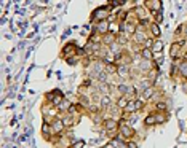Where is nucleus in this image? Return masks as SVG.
<instances>
[{
  "label": "nucleus",
  "mask_w": 187,
  "mask_h": 148,
  "mask_svg": "<svg viewBox=\"0 0 187 148\" xmlns=\"http://www.w3.org/2000/svg\"><path fill=\"white\" fill-rule=\"evenodd\" d=\"M128 146L130 148H136V143H128Z\"/></svg>",
  "instance_id": "bb28decb"
},
{
  "label": "nucleus",
  "mask_w": 187,
  "mask_h": 148,
  "mask_svg": "<svg viewBox=\"0 0 187 148\" xmlns=\"http://www.w3.org/2000/svg\"><path fill=\"white\" fill-rule=\"evenodd\" d=\"M157 121H155V116L154 115H150V116H147L146 118V124H147V126H150V124H155Z\"/></svg>",
  "instance_id": "9d476101"
},
{
  "label": "nucleus",
  "mask_w": 187,
  "mask_h": 148,
  "mask_svg": "<svg viewBox=\"0 0 187 148\" xmlns=\"http://www.w3.org/2000/svg\"><path fill=\"white\" fill-rule=\"evenodd\" d=\"M136 40H138V42H143V40H144V33L143 32H136Z\"/></svg>",
  "instance_id": "f3484780"
},
{
  "label": "nucleus",
  "mask_w": 187,
  "mask_h": 148,
  "mask_svg": "<svg viewBox=\"0 0 187 148\" xmlns=\"http://www.w3.org/2000/svg\"><path fill=\"white\" fill-rule=\"evenodd\" d=\"M106 148H115V145H107Z\"/></svg>",
  "instance_id": "cd10ccee"
},
{
  "label": "nucleus",
  "mask_w": 187,
  "mask_h": 148,
  "mask_svg": "<svg viewBox=\"0 0 187 148\" xmlns=\"http://www.w3.org/2000/svg\"><path fill=\"white\" fill-rule=\"evenodd\" d=\"M122 135H123V137H131V135H133V129L130 126H125V124H123V126H122Z\"/></svg>",
  "instance_id": "f257e3e1"
},
{
  "label": "nucleus",
  "mask_w": 187,
  "mask_h": 148,
  "mask_svg": "<svg viewBox=\"0 0 187 148\" xmlns=\"http://www.w3.org/2000/svg\"><path fill=\"white\" fill-rule=\"evenodd\" d=\"M150 29H152V32H154V35H157V37L160 35V29H158V26H157V24H152V26H150Z\"/></svg>",
  "instance_id": "9b49d317"
},
{
  "label": "nucleus",
  "mask_w": 187,
  "mask_h": 148,
  "mask_svg": "<svg viewBox=\"0 0 187 148\" xmlns=\"http://www.w3.org/2000/svg\"><path fill=\"white\" fill-rule=\"evenodd\" d=\"M139 67H141V70H143V72H147V70H149V67H150V62L144 59V61H141Z\"/></svg>",
  "instance_id": "423d86ee"
},
{
  "label": "nucleus",
  "mask_w": 187,
  "mask_h": 148,
  "mask_svg": "<svg viewBox=\"0 0 187 148\" xmlns=\"http://www.w3.org/2000/svg\"><path fill=\"white\" fill-rule=\"evenodd\" d=\"M118 75H120L122 78L128 77V69H126V67H118Z\"/></svg>",
  "instance_id": "6e6552de"
},
{
  "label": "nucleus",
  "mask_w": 187,
  "mask_h": 148,
  "mask_svg": "<svg viewBox=\"0 0 187 148\" xmlns=\"http://www.w3.org/2000/svg\"><path fill=\"white\" fill-rule=\"evenodd\" d=\"M107 29H109V24H107V21L104 19V21H101L99 24H98V30L99 32H106Z\"/></svg>",
  "instance_id": "7ed1b4c3"
},
{
  "label": "nucleus",
  "mask_w": 187,
  "mask_h": 148,
  "mask_svg": "<svg viewBox=\"0 0 187 148\" xmlns=\"http://www.w3.org/2000/svg\"><path fill=\"white\" fill-rule=\"evenodd\" d=\"M115 128H117V121H115V119H112V118L106 119V129L112 131V129H115Z\"/></svg>",
  "instance_id": "f03ea898"
},
{
  "label": "nucleus",
  "mask_w": 187,
  "mask_h": 148,
  "mask_svg": "<svg viewBox=\"0 0 187 148\" xmlns=\"http://www.w3.org/2000/svg\"><path fill=\"white\" fill-rule=\"evenodd\" d=\"M157 123H163V116H162V115L157 118Z\"/></svg>",
  "instance_id": "a878e982"
},
{
  "label": "nucleus",
  "mask_w": 187,
  "mask_h": 148,
  "mask_svg": "<svg viewBox=\"0 0 187 148\" xmlns=\"http://www.w3.org/2000/svg\"><path fill=\"white\" fill-rule=\"evenodd\" d=\"M98 78L101 80L103 83H106V78H107V73L106 72H99V75H98Z\"/></svg>",
  "instance_id": "2eb2a0df"
},
{
  "label": "nucleus",
  "mask_w": 187,
  "mask_h": 148,
  "mask_svg": "<svg viewBox=\"0 0 187 148\" xmlns=\"http://www.w3.org/2000/svg\"><path fill=\"white\" fill-rule=\"evenodd\" d=\"M42 129H43V132H48V124H47V123H45Z\"/></svg>",
  "instance_id": "393cba45"
},
{
  "label": "nucleus",
  "mask_w": 187,
  "mask_h": 148,
  "mask_svg": "<svg viewBox=\"0 0 187 148\" xmlns=\"http://www.w3.org/2000/svg\"><path fill=\"white\" fill-rule=\"evenodd\" d=\"M154 10H160V2H152V3H149Z\"/></svg>",
  "instance_id": "6ab92c4d"
},
{
  "label": "nucleus",
  "mask_w": 187,
  "mask_h": 148,
  "mask_svg": "<svg viewBox=\"0 0 187 148\" xmlns=\"http://www.w3.org/2000/svg\"><path fill=\"white\" fill-rule=\"evenodd\" d=\"M157 109H158V110H165V104H158Z\"/></svg>",
  "instance_id": "b1692460"
},
{
  "label": "nucleus",
  "mask_w": 187,
  "mask_h": 148,
  "mask_svg": "<svg viewBox=\"0 0 187 148\" xmlns=\"http://www.w3.org/2000/svg\"><path fill=\"white\" fill-rule=\"evenodd\" d=\"M118 91H120V93H128V91H133V89H130L126 84H120V86H118Z\"/></svg>",
  "instance_id": "f8f14e48"
},
{
  "label": "nucleus",
  "mask_w": 187,
  "mask_h": 148,
  "mask_svg": "<svg viewBox=\"0 0 187 148\" xmlns=\"http://www.w3.org/2000/svg\"><path fill=\"white\" fill-rule=\"evenodd\" d=\"M125 109H126V112H128V113H131V112H134V110H138V109H136V102H133V100H130L128 104H126V107H125Z\"/></svg>",
  "instance_id": "20e7f679"
},
{
  "label": "nucleus",
  "mask_w": 187,
  "mask_h": 148,
  "mask_svg": "<svg viewBox=\"0 0 187 148\" xmlns=\"http://www.w3.org/2000/svg\"><path fill=\"white\" fill-rule=\"evenodd\" d=\"M110 49H112V51H118V46H117V43H110Z\"/></svg>",
  "instance_id": "5701e85b"
},
{
  "label": "nucleus",
  "mask_w": 187,
  "mask_h": 148,
  "mask_svg": "<svg viewBox=\"0 0 187 148\" xmlns=\"http://www.w3.org/2000/svg\"><path fill=\"white\" fill-rule=\"evenodd\" d=\"M62 123H64V124H67V126H71V124H72V121H71V118H69V116H67V118H64V121H62Z\"/></svg>",
  "instance_id": "412c9836"
},
{
  "label": "nucleus",
  "mask_w": 187,
  "mask_h": 148,
  "mask_svg": "<svg viewBox=\"0 0 187 148\" xmlns=\"http://www.w3.org/2000/svg\"><path fill=\"white\" fill-rule=\"evenodd\" d=\"M62 119H54V123H53V129L56 131V132H58V131H61L62 129Z\"/></svg>",
  "instance_id": "39448f33"
},
{
  "label": "nucleus",
  "mask_w": 187,
  "mask_h": 148,
  "mask_svg": "<svg viewBox=\"0 0 187 148\" xmlns=\"http://www.w3.org/2000/svg\"><path fill=\"white\" fill-rule=\"evenodd\" d=\"M126 104H128V102H126V97H125V96H122V97L118 99V107H125Z\"/></svg>",
  "instance_id": "ddd939ff"
},
{
  "label": "nucleus",
  "mask_w": 187,
  "mask_h": 148,
  "mask_svg": "<svg viewBox=\"0 0 187 148\" xmlns=\"http://www.w3.org/2000/svg\"><path fill=\"white\" fill-rule=\"evenodd\" d=\"M143 58H144L146 61H149V59L152 58V51H150L149 48H146V49H143Z\"/></svg>",
  "instance_id": "0eeeda50"
},
{
  "label": "nucleus",
  "mask_w": 187,
  "mask_h": 148,
  "mask_svg": "<svg viewBox=\"0 0 187 148\" xmlns=\"http://www.w3.org/2000/svg\"><path fill=\"white\" fill-rule=\"evenodd\" d=\"M110 104V99L107 97V96H104V97H101V105H109Z\"/></svg>",
  "instance_id": "4468645a"
},
{
  "label": "nucleus",
  "mask_w": 187,
  "mask_h": 148,
  "mask_svg": "<svg viewBox=\"0 0 187 148\" xmlns=\"http://www.w3.org/2000/svg\"><path fill=\"white\" fill-rule=\"evenodd\" d=\"M181 73H182L184 77H187V62H184V64L181 65Z\"/></svg>",
  "instance_id": "dca6fc26"
},
{
  "label": "nucleus",
  "mask_w": 187,
  "mask_h": 148,
  "mask_svg": "<svg viewBox=\"0 0 187 148\" xmlns=\"http://www.w3.org/2000/svg\"><path fill=\"white\" fill-rule=\"evenodd\" d=\"M155 45H154V48H152V49H154V51H160L162 49V42H154Z\"/></svg>",
  "instance_id": "a211bd4d"
},
{
  "label": "nucleus",
  "mask_w": 187,
  "mask_h": 148,
  "mask_svg": "<svg viewBox=\"0 0 187 148\" xmlns=\"http://www.w3.org/2000/svg\"><path fill=\"white\" fill-rule=\"evenodd\" d=\"M126 29H128V32H134V26L133 24H126Z\"/></svg>",
  "instance_id": "4be33fe9"
},
{
  "label": "nucleus",
  "mask_w": 187,
  "mask_h": 148,
  "mask_svg": "<svg viewBox=\"0 0 187 148\" xmlns=\"http://www.w3.org/2000/svg\"><path fill=\"white\" fill-rule=\"evenodd\" d=\"M152 94H154V89H152V88H147V89L144 91V94H143V97H144V99H149V97H150V96H152Z\"/></svg>",
  "instance_id": "1a4fd4ad"
},
{
  "label": "nucleus",
  "mask_w": 187,
  "mask_h": 148,
  "mask_svg": "<svg viewBox=\"0 0 187 148\" xmlns=\"http://www.w3.org/2000/svg\"><path fill=\"white\" fill-rule=\"evenodd\" d=\"M67 107H69V102H62L59 105V110H67Z\"/></svg>",
  "instance_id": "aec40b11"
}]
</instances>
